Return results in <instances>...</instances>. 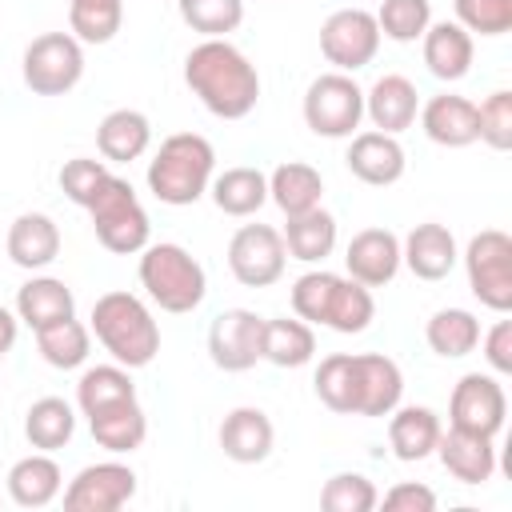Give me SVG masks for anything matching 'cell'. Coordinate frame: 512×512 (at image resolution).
Masks as SVG:
<instances>
[{
	"label": "cell",
	"instance_id": "44",
	"mask_svg": "<svg viewBox=\"0 0 512 512\" xmlns=\"http://www.w3.org/2000/svg\"><path fill=\"white\" fill-rule=\"evenodd\" d=\"M456 24L476 36H504L512 28V0H452Z\"/></svg>",
	"mask_w": 512,
	"mask_h": 512
},
{
	"label": "cell",
	"instance_id": "35",
	"mask_svg": "<svg viewBox=\"0 0 512 512\" xmlns=\"http://www.w3.org/2000/svg\"><path fill=\"white\" fill-rule=\"evenodd\" d=\"M424 340H428V348H432L436 356L460 360V356H468V352L480 344V320H476V312H468V308H440V312L428 316Z\"/></svg>",
	"mask_w": 512,
	"mask_h": 512
},
{
	"label": "cell",
	"instance_id": "48",
	"mask_svg": "<svg viewBox=\"0 0 512 512\" xmlns=\"http://www.w3.org/2000/svg\"><path fill=\"white\" fill-rule=\"evenodd\" d=\"M16 332H20V316H16V312H8V308L0 304V360L12 352V344H16Z\"/></svg>",
	"mask_w": 512,
	"mask_h": 512
},
{
	"label": "cell",
	"instance_id": "16",
	"mask_svg": "<svg viewBox=\"0 0 512 512\" xmlns=\"http://www.w3.org/2000/svg\"><path fill=\"white\" fill-rule=\"evenodd\" d=\"M344 164L348 172L360 180V184H372V188H388L404 176L408 168V156H404V144L380 128L372 132H352L348 136V152H344Z\"/></svg>",
	"mask_w": 512,
	"mask_h": 512
},
{
	"label": "cell",
	"instance_id": "11",
	"mask_svg": "<svg viewBox=\"0 0 512 512\" xmlns=\"http://www.w3.org/2000/svg\"><path fill=\"white\" fill-rule=\"evenodd\" d=\"M380 40L384 36L368 8H336L320 24V56L336 72H356V68L372 64L380 52Z\"/></svg>",
	"mask_w": 512,
	"mask_h": 512
},
{
	"label": "cell",
	"instance_id": "1",
	"mask_svg": "<svg viewBox=\"0 0 512 512\" xmlns=\"http://www.w3.org/2000/svg\"><path fill=\"white\" fill-rule=\"evenodd\" d=\"M184 84L216 120H244L260 100V72L228 36L200 40L184 56Z\"/></svg>",
	"mask_w": 512,
	"mask_h": 512
},
{
	"label": "cell",
	"instance_id": "12",
	"mask_svg": "<svg viewBox=\"0 0 512 512\" xmlns=\"http://www.w3.org/2000/svg\"><path fill=\"white\" fill-rule=\"evenodd\" d=\"M504 416H508V396H504V384L500 376L492 372H464L452 388V400H448V424L452 428H464V432H480V436H500L504 428Z\"/></svg>",
	"mask_w": 512,
	"mask_h": 512
},
{
	"label": "cell",
	"instance_id": "43",
	"mask_svg": "<svg viewBox=\"0 0 512 512\" xmlns=\"http://www.w3.org/2000/svg\"><path fill=\"white\" fill-rule=\"evenodd\" d=\"M476 140H484L496 152L512 148V92L496 88L476 104Z\"/></svg>",
	"mask_w": 512,
	"mask_h": 512
},
{
	"label": "cell",
	"instance_id": "30",
	"mask_svg": "<svg viewBox=\"0 0 512 512\" xmlns=\"http://www.w3.org/2000/svg\"><path fill=\"white\" fill-rule=\"evenodd\" d=\"M16 316H20V324H28L36 332V328H44L52 320L76 316V296L56 276H32V280H24L16 288Z\"/></svg>",
	"mask_w": 512,
	"mask_h": 512
},
{
	"label": "cell",
	"instance_id": "28",
	"mask_svg": "<svg viewBox=\"0 0 512 512\" xmlns=\"http://www.w3.org/2000/svg\"><path fill=\"white\" fill-rule=\"evenodd\" d=\"M64 492V472L52 452H32L8 468V496L20 508H48Z\"/></svg>",
	"mask_w": 512,
	"mask_h": 512
},
{
	"label": "cell",
	"instance_id": "6",
	"mask_svg": "<svg viewBox=\"0 0 512 512\" xmlns=\"http://www.w3.org/2000/svg\"><path fill=\"white\" fill-rule=\"evenodd\" d=\"M84 212L92 216L96 240L108 252H116V256H136L148 244V236H152V220H148L136 188L124 176H116V172H108L96 184V192L84 204Z\"/></svg>",
	"mask_w": 512,
	"mask_h": 512
},
{
	"label": "cell",
	"instance_id": "3",
	"mask_svg": "<svg viewBox=\"0 0 512 512\" xmlns=\"http://www.w3.org/2000/svg\"><path fill=\"white\" fill-rule=\"evenodd\" d=\"M92 336L104 344V352L124 364V368H148L160 352V324L152 316V308L136 296V292H104L92 304V320H88Z\"/></svg>",
	"mask_w": 512,
	"mask_h": 512
},
{
	"label": "cell",
	"instance_id": "13",
	"mask_svg": "<svg viewBox=\"0 0 512 512\" xmlns=\"http://www.w3.org/2000/svg\"><path fill=\"white\" fill-rule=\"evenodd\" d=\"M136 496V472L124 460H96L84 464L68 488H64V508L68 512H116Z\"/></svg>",
	"mask_w": 512,
	"mask_h": 512
},
{
	"label": "cell",
	"instance_id": "33",
	"mask_svg": "<svg viewBox=\"0 0 512 512\" xmlns=\"http://www.w3.org/2000/svg\"><path fill=\"white\" fill-rule=\"evenodd\" d=\"M280 236H284V248L292 260L324 264V256H332V248H336V216L328 208H308L300 216H288Z\"/></svg>",
	"mask_w": 512,
	"mask_h": 512
},
{
	"label": "cell",
	"instance_id": "39",
	"mask_svg": "<svg viewBox=\"0 0 512 512\" xmlns=\"http://www.w3.org/2000/svg\"><path fill=\"white\" fill-rule=\"evenodd\" d=\"M372 16H376L380 36L396 44H416L432 24V0H380Z\"/></svg>",
	"mask_w": 512,
	"mask_h": 512
},
{
	"label": "cell",
	"instance_id": "23",
	"mask_svg": "<svg viewBox=\"0 0 512 512\" xmlns=\"http://www.w3.org/2000/svg\"><path fill=\"white\" fill-rule=\"evenodd\" d=\"M440 432H444V424L428 404H396L388 412V448L404 464L428 460L436 452Z\"/></svg>",
	"mask_w": 512,
	"mask_h": 512
},
{
	"label": "cell",
	"instance_id": "42",
	"mask_svg": "<svg viewBox=\"0 0 512 512\" xmlns=\"http://www.w3.org/2000/svg\"><path fill=\"white\" fill-rule=\"evenodd\" d=\"M376 504H380V492L364 472H336L320 488L324 512H372Z\"/></svg>",
	"mask_w": 512,
	"mask_h": 512
},
{
	"label": "cell",
	"instance_id": "47",
	"mask_svg": "<svg viewBox=\"0 0 512 512\" xmlns=\"http://www.w3.org/2000/svg\"><path fill=\"white\" fill-rule=\"evenodd\" d=\"M384 508H392V512H432L436 508V492L428 484L404 480V484H392L384 492Z\"/></svg>",
	"mask_w": 512,
	"mask_h": 512
},
{
	"label": "cell",
	"instance_id": "29",
	"mask_svg": "<svg viewBox=\"0 0 512 512\" xmlns=\"http://www.w3.org/2000/svg\"><path fill=\"white\" fill-rule=\"evenodd\" d=\"M268 200L284 216H300L308 208H320L324 200V176L304 160H284L268 172Z\"/></svg>",
	"mask_w": 512,
	"mask_h": 512
},
{
	"label": "cell",
	"instance_id": "7",
	"mask_svg": "<svg viewBox=\"0 0 512 512\" xmlns=\"http://www.w3.org/2000/svg\"><path fill=\"white\" fill-rule=\"evenodd\" d=\"M364 120V88L352 72H320L304 88V124L324 140H348Z\"/></svg>",
	"mask_w": 512,
	"mask_h": 512
},
{
	"label": "cell",
	"instance_id": "20",
	"mask_svg": "<svg viewBox=\"0 0 512 512\" xmlns=\"http://www.w3.org/2000/svg\"><path fill=\"white\" fill-rule=\"evenodd\" d=\"M220 452L232 460V464H260L272 456V444H276V428L268 420L264 408H252V404H240L232 408L224 420H220Z\"/></svg>",
	"mask_w": 512,
	"mask_h": 512
},
{
	"label": "cell",
	"instance_id": "46",
	"mask_svg": "<svg viewBox=\"0 0 512 512\" xmlns=\"http://www.w3.org/2000/svg\"><path fill=\"white\" fill-rule=\"evenodd\" d=\"M480 340H484V360H488L492 376H508L512 372V324L496 320Z\"/></svg>",
	"mask_w": 512,
	"mask_h": 512
},
{
	"label": "cell",
	"instance_id": "34",
	"mask_svg": "<svg viewBox=\"0 0 512 512\" xmlns=\"http://www.w3.org/2000/svg\"><path fill=\"white\" fill-rule=\"evenodd\" d=\"M24 436L36 452H56L76 436V408L64 396H40L24 412Z\"/></svg>",
	"mask_w": 512,
	"mask_h": 512
},
{
	"label": "cell",
	"instance_id": "41",
	"mask_svg": "<svg viewBox=\"0 0 512 512\" xmlns=\"http://www.w3.org/2000/svg\"><path fill=\"white\" fill-rule=\"evenodd\" d=\"M312 388H316V400H320L328 412L352 416V352H332V356H324V360L316 364Z\"/></svg>",
	"mask_w": 512,
	"mask_h": 512
},
{
	"label": "cell",
	"instance_id": "18",
	"mask_svg": "<svg viewBox=\"0 0 512 512\" xmlns=\"http://www.w3.org/2000/svg\"><path fill=\"white\" fill-rule=\"evenodd\" d=\"M456 260H460V248H456V236L448 224L424 220L400 240V264L416 280H444L456 268Z\"/></svg>",
	"mask_w": 512,
	"mask_h": 512
},
{
	"label": "cell",
	"instance_id": "25",
	"mask_svg": "<svg viewBox=\"0 0 512 512\" xmlns=\"http://www.w3.org/2000/svg\"><path fill=\"white\" fill-rule=\"evenodd\" d=\"M88 428H92V440L112 456H128L148 440V416H144L136 396H124V400L96 408L88 416Z\"/></svg>",
	"mask_w": 512,
	"mask_h": 512
},
{
	"label": "cell",
	"instance_id": "8",
	"mask_svg": "<svg viewBox=\"0 0 512 512\" xmlns=\"http://www.w3.org/2000/svg\"><path fill=\"white\" fill-rule=\"evenodd\" d=\"M20 76L36 96H64L84 80V44L72 32H40L20 56Z\"/></svg>",
	"mask_w": 512,
	"mask_h": 512
},
{
	"label": "cell",
	"instance_id": "19",
	"mask_svg": "<svg viewBox=\"0 0 512 512\" xmlns=\"http://www.w3.org/2000/svg\"><path fill=\"white\" fill-rule=\"evenodd\" d=\"M444 472L460 484H488L496 472V440L480 436V432H464V428H444L436 440V452Z\"/></svg>",
	"mask_w": 512,
	"mask_h": 512
},
{
	"label": "cell",
	"instance_id": "21",
	"mask_svg": "<svg viewBox=\"0 0 512 512\" xmlns=\"http://www.w3.org/2000/svg\"><path fill=\"white\" fill-rule=\"evenodd\" d=\"M364 116L372 120V128H380L388 136H400L420 116V92H416V84L408 76H400V72H384L364 92Z\"/></svg>",
	"mask_w": 512,
	"mask_h": 512
},
{
	"label": "cell",
	"instance_id": "5",
	"mask_svg": "<svg viewBox=\"0 0 512 512\" xmlns=\"http://www.w3.org/2000/svg\"><path fill=\"white\" fill-rule=\"evenodd\" d=\"M136 276H140V288L148 292V300L160 312H172V316L196 312L204 304V296H208L204 264L184 244H172V240H160V244L148 240L140 248Z\"/></svg>",
	"mask_w": 512,
	"mask_h": 512
},
{
	"label": "cell",
	"instance_id": "14",
	"mask_svg": "<svg viewBox=\"0 0 512 512\" xmlns=\"http://www.w3.org/2000/svg\"><path fill=\"white\" fill-rule=\"evenodd\" d=\"M260 340H264V316L252 308H224L208 324V356L220 372H248L260 364Z\"/></svg>",
	"mask_w": 512,
	"mask_h": 512
},
{
	"label": "cell",
	"instance_id": "24",
	"mask_svg": "<svg viewBox=\"0 0 512 512\" xmlns=\"http://www.w3.org/2000/svg\"><path fill=\"white\" fill-rule=\"evenodd\" d=\"M420 48H424V64L436 80L444 84H456L472 72V56H476V44H472V32H464L456 20H436L428 24V32L420 36Z\"/></svg>",
	"mask_w": 512,
	"mask_h": 512
},
{
	"label": "cell",
	"instance_id": "37",
	"mask_svg": "<svg viewBox=\"0 0 512 512\" xmlns=\"http://www.w3.org/2000/svg\"><path fill=\"white\" fill-rule=\"evenodd\" d=\"M124 396H136V384H132V368H124L116 360L84 368L80 380H76V408L84 416H92L96 408H104L112 400H124Z\"/></svg>",
	"mask_w": 512,
	"mask_h": 512
},
{
	"label": "cell",
	"instance_id": "4",
	"mask_svg": "<svg viewBox=\"0 0 512 512\" xmlns=\"http://www.w3.org/2000/svg\"><path fill=\"white\" fill-rule=\"evenodd\" d=\"M216 176V148L200 132H172L160 140L156 156L148 160V192L160 204L188 208L196 204Z\"/></svg>",
	"mask_w": 512,
	"mask_h": 512
},
{
	"label": "cell",
	"instance_id": "38",
	"mask_svg": "<svg viewBox=\"0 0 512 512\" xmlns=\"http://www.w3.org/2000/svg\"><path fill=\"white\" fill-rule=\"evenodd\" d=\"M124 24V0H68V32L80 44H108Z\"/></svg>",
	"mask_w": 512,
	"mask_h": 512
},
{
	"label": "cell",
	"instance_id": "32",
	"mask_svg": "<svg viewBox=\"0 0 512 512\" xmlns=\"http://www.w3.org/2000/svg\"><path fill=\"white\" fill-rule=\"evenodd\" d=\"M208 196L224 216H256L268 204V176L260 168L236 164V168H224L220 176H212Z\"/></svg>",
	"mask_w": 512,
	"mask_h": 512
},
{
	"label": "cell",
	"instance_id": "15",
	"mask_svg": "<svg viewBox=\"0 0 512 512\" xmlns=\"http://www.w3.org/2000/svg\"><path fill=\"white\" fill-rule=\"evenodd\" d=\"M404 400V372L384 352H352V416H388Z\"/></svg>",
	"mask_w": 512,
	"mask_h": 512
},
{
	"label": "cell",
	"instance_id": "22",
	"mask_svg": "<svg viewBox=\"0 0 512 512\" xmlns=\"http://www.w3.org/2000/svg\"><path fill=\"white\" fill-rule=\"evenodd\" d=\"M420 128L440 148H468L476 144V104L456 92H436L420 104Z\"/></svg>",
	"mask_w": 512,
	"mask_h": 512
},
{
	"label": "cell",
	"instance_id": "10",
	"mask_svg": "<svg viewBox=\"0 0 512 512\" xmlns=\"http://www.w3.org/2000/svg\"><path fill=\"white\" fill-rule=\"evenodd\" d=\"M288 268L284 236L272 224H240L228 240V272L244 288H272Z\"/></svg>",
	"mask_w": 512,
	"mask_h": 512
},
{
	"label": "cell",
	"instance_id": "9",
	"mask_svg": "<svg viewBox=\"0 0 512 512\" xmlns=\"http://www.w3.org/2000/svg\"><path fill=\"white\" fill-rule=\"evenodd\" d=\"M460 260H464L472 296L484 308L504 316L512 308V236L500 228H484L468 240Z\"/></svg>",
	"mask_w": 512,
	"mask_h": 512
},
{
	"label": "cell",
	"instance_id": "31",
	"mask_svg": "<svg viewBox=\"0 0 512 512\" xmlns=\"http://www.w3.org/2000/svg\"><path fill=\"white\" fill-rule=\"evenodd\" d=\"M316 356V332L300 316H272L264 320V340H260V360L276 368H304Z\"/></svg>",
	"mask_w": 512,
	"mask_h": 512
},
{
	"label": "cell",
	"instance_id": "26",
	"mask_svg": "<svg viewBox=\"0 0 512 512\" xmlns=\"http://www.w3.org/2000/svg\"><path fill=\"white\" fill-rule=\"evenodd\" d=\"M60 256V228L48 212H20L8 228V260L24 272H40Z\"/></svg>",
	"mask_w": 512,
	"mask_h": 512
},
{
	"label": "cell",
	"instance_id": "36",
	"mask_svg": "<svg viewBox=\"0 0 512 512\" xmlns=\"http://www.w3.org/2000/svg\"><path fill=\"white\" fill-rule=\"evenodd\" d=\"M36 348H40V356H44L52 368L72 372V368H80V364L88 360V352H92V328L80 324L76 316L52 320V324L36 328Z\"/></svg>",
	"mask_w": 512,
	"mask_h": 512
},
{
	"label": "cell",
	"instance_id": "2",
	"mask_svg": "<svg viewBox=\"0 0 512 512\" xmlns=\"http://www.w3.org/2000/svg\"><path fill=\"white\" fill-rule=\"evenodd\" d=\"M292 312L308 324H324L340 336H356L372 324L376 300H372V288H364L352 276H340L328 268H308L292 284Z\"/></svg>",
	"mask_w": 512,
	"mask_h": 512
},
{
	"label": "cell",
	"instance_id": "40",
	"mask_svg": "<svg viewBox=\"0 0 512 512\" xmlns=\"http://www.w3.org/2000/svg\"><path fill=\"white\" fill-rule=\"evenodd\" d=\"M180 20L204 40L228 36L244 24V0H176Z\"/></svg>",
	"mask_w": 512,
	"mask_h": 512
},
{
	"label": "cell",
	"instance_id": "17",
	"mask_svg": "<svg viewBox=\"0 0 512 512\" xmlns=\"http://www.w3.org/2000/svg\"><path fill=\"white\" fill-rule=\"evenodd\" d=\"M344 268L364 288H384L396 280L400 264V236L388 228H360L344 248Z\"/></svg>",
	"mask_w": 512,
	"mask_h": 512
},
{
	"label": "cell",
	"instance_id": "45",
	"mask_svg": "<svg viewBox=\"0 0 512 512\" xmlns=\"http://www.w3.org/2000/svg\"><path fill=\"white\" fill-rule=\"evenodd\" d=\"M108 176V160H92V156H76V160H64V168H60V188H64V196L72 200V204H88L92 200V192H96V184Z\"/></svg>",
	"mask_w": 512,
	"mask_h": 512
},
{
	"label": "cell",
	"instance_id": "27",
	"mask_svg": "<svg viewBox=\"0 0 512 512\" xmlns=\"http://www.w3.org/2000/svg\"><path fill=\"white\" fill-rule=\"evenodd\" d=\"M152 144V120L140 108H112L96 124V148L108 164H132Z\"/></svg>",
	"mask_w": 512,
	"mask_h": 512
}]
</instances>
